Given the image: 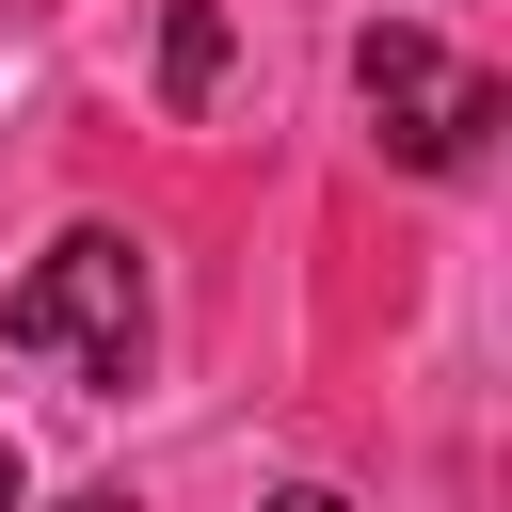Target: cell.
Returning <instances> with one entry per match:
<instances>
[{
    "mask_svg": "<svg viewBox=\"0 0 512 512\" xmlns=\"http://www.w3.org/2000/svg\"><path fill=\"white\" fill-rule=\"evenodd\" d=\"M0 336H16V352H64L80 384H128V368H144V240H128V224H64V240L32 256V288L0 304Z\"/></svg>",
    "mask_w": 512,
    "mask_h": 512,
    "instance_id": "cell-1",
    "label": "cell"
},
{
    "mask_svg": "<svg viewBox=\"0 0 512 512\" xmlns=\"http://www.w3.org/2000/svg\"><path fill=\"white\" fill-rule=\"evenodd\" d=\"M352 96H368V128H384V160H416V176H448V160H480V128H496V80L480 64H448L432 32H352Z\"/></svg>",
    "mask_w": 512,
    "mask_h": 512,
    "instance_id": "cell-2",
    "label": "cell"
},
{
    "mask_svg": "<svg viewBox=\"0 0 512 512\" xmlns=\"http://www.w3.org/2000/svg\"><path fill=\"white\" fill-rule=\"evenodd\" d=\"M160 96H176V112H208V96H224V16H208V0H176V16H160Z\"/></svg>",
    "mask_w": 512,
    "mask_h": 512,
    "instance_id": "cell-3",
    "label": "cell"
},
{
    "mask_svg": "<svg viewBox=\"0 0 512 512\" xmlns=\"http://www.w3.org/2000/svg\"><path fill=\"white\" fill-rule=\"evenodd\" d=\"M256 512H352V496H320V480H288V496H256Z\"/></svg>",
    "mask_w": 512,
    "mask_h": 512,
    "instance_id": "cell-4",
    "label": "cell"
},
{
    "mask_svg": "<svg viewBox=\"0 0 512 512\" xmlns=\"http://www.w3.org/2000/svg\"><path fill=\"white\" fill-rule=\"evenodd\" d=\"M48 512H128V496H112V480H96V496H48Z\"/></svg>",
    "mask_w": 512,
    "mask_h": 512,
    "instance_id": "cell-5",
    "label": "cell"
},
{
    "mask_svg": "<svg viewBox=\"0 0 512 512\" xmlns=\"http://www.w3.org/2000/svg\"><path fill=\"white\" fill-rule=\"evenodd\" d=\"M0 512H16V448H0Z\"/></svg>",
    "mask_w": 512,
    "mask_h": 512,
    "instance_id": "cell-6",
    "label": "cell"
}]
</instances>
